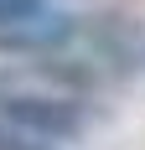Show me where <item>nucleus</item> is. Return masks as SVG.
<instances>
[{
  "label": "nucleus",
  "mask_w": 145,
  "mask_h": 150,
  "mask_svg": "<svg viewBox=\"0 0 145 150\" xmlns=\"http://www.w3.org/2000/svg\"><path fill=\"white\" fill-rule=\"evenodd\" d=\"M0 119L31 140H72V135H83L88 114H83V104L57 98V93H0Z\"/></svg>",
  "instance_id": "f257e3e1"
},
{
  "label": "nucleus",
  "mask_w": 145,
  "mask_h": 150,
  "mask_svg": "<svg viewBox=\"0 0 145 150\" xmlns=\"http://www.w3.org/2000/svg\"><path fill=\"white\" fill-rule=\"evenodd\" d=\"M72 36V16H57V11H42L31 16V21H21V26L0 31V47H21V52H36V47H57Z\"/></svg>",
  "instance_id": "f03ea898"
},
{
  "label": "nucleus",
  "mask_w": 145,
  "mask_h": 150,
  "mask_svg": "<svg viewBox=\"0 0 145 150\" xmlns=\"http://www.w3.org/2000/svg\"><path fill=\"white\" fill-rule=\"evenodd\" d=\"M47 0H0V31L21 26V21H31V16H42Z\"/></svg>",
  "instance_id": "7ed1b4c3"
},
{
  "label": "nucleus",
  "mask_w": 145,
  "mask_h": 150,
  "mask_svg": "<svg viewBox=\"0 0 145 150\" xmlns=\"http://www.w3.org/2000/svg\"><path fill=\"white\" fill-rule=\"evenodd\" d=\"M0 150H42V145H36L31 135H21L16 124H5V119H0Z\"/></svg>",
  "instance_id": "20e7f679"
}]
</instances>
